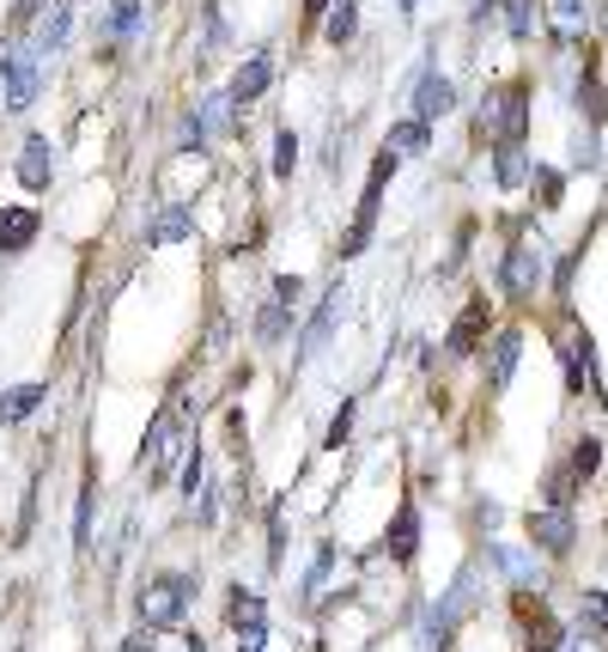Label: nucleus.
Here are the masks:
<instances>
[{
  "mask_svg": "<svg viewBox=\"0 0 608 652\" xmlns=\"http://www.w3.org/2000/svg\"><path fill=\"white\" fill-rule=\"evenodd\" d=\"M523 128H530V86L523 79H505L481 98V135L493 147H523Z\"/></svg>",
  "mask_w": 608,
  "mask_h": 652,
  "instance_id": "1",
  "label": "nucleus"
},
{
  "mask_svg": "<svg viewBox=\"0 0 608 652\" xmlns=\"http://www.w3.org/2000/svg\"><path fill=\"white\" fill-rule=\"evenodd\" d=\"M189 598H195V579L189 574H159L140 586V622L147 628H177L182 610H189Z\"/></svg>",
  "mask_w": 608,
  "mask_h": 652,
  "instance_id": "2",
  "label": "nucleus"
},
{
  "mask_svg": "<svg viewBox=\"0 0 608 652\" xmlns=\"http://www.w3.org/2000/svg\"><path fill=\"white\" fill-rule=\"evenodd\" d=\"M530 543L542 549V555H572V543H578L572 506H535L530 513Z\"/></svg>",
  "mask_w": 608,
  "mask_h": 652,
  "instance_id": "3",
  "label": "nucleus"
},
{
  "mask_svg": "<svg viewBox=\"0 0 608 652\" xmlns=\"http://www.w3.org/2000/svg\"><path fill=\"white\" fill-rule=\"evenodd\" d=\"M499 287L511 299H535V287H542V250H535V244H511V250H505Z\"/></svg>",
  "mask_w": 608,
  "mask_h": 652,
  "instance_id": "4",
  "label": "nucleus"
},
{
  "mask_svg": "<svg viewBox=\"0 0 608 652\" xmlns=\"http://www.w3.org/2000/svg\"><path fill=\"white\" fill-rule=\"evenodd\" d=\"M341 305H347V293H341V287H329V293H322V305H317V317H311V329L299 336V360H292V366H304V360L322 354V342H329L334 324H341Z\"/></svg>",
  "mask_w": 608,
  "mask_h": 652,
  "instance_id": "5",
  "label": "nucleus"
},
{
  "mask_svg": "<svg viewBox=\"0 0 608 652\" xmlns=\"http://www.w3.org/2000/svg\"><path fill=\"white\" fill-rule=\"evenodd\" d=\"M0 79H7V110H30V98H37V55L30 49H7Z\"/></svg>",
  "mask_w": 608,
  "mask_h": 652,
  "instance_id": "6",
  "label": "nucleus"
},
{
  "mask_svg": "<svg viewBox=\"0 0 608 652\" xmlns=\"http://www.w3.org/2000/svg\"><path fill=\"white\" fill-rule=\"evenodd\" d=\"M481 336H486V299H469V305H463V317L451 324V336H444V354H451V360H469L474 348H481Z\"/></svg>",
  "mask_w": 608,
  "mask_h": 652,
  "instance_id": "7",
  "label": "nucleus"
},
{
  "mask_svg": "<svg viewBox=\"0 0 608 652\" xmlns=\"http://www.w3.org/2000/svg\"><path fill=\"white\" fill-rule=\"evenodd\" d=\"M560 360H566V390H572V397L596 390V348H591L584 329H572V342L560 348Z\"/></svg>",
  "mask_w": 608,
  "mask_h": 652,
  "instance_id": "8",
  "label": "nucleus"
},
{
  "mask_svg": "<svg viewBox=\"0 0 608 652\" xmlns=\"http://www.w3.org/2000/svg\"><path fill=\"white\" fill-rule=\"evenodd\" d=\"M451 635H456V610L444 604V598H432V604L420 610V628H414V647H420V652H451Z\"/></svg>",
  "mask_w": 608,
  "mask_h": 652,
  "instance_id": "9",
  "label": "nucleus"
},
{
  "mask_svg": "<svg viewBox=\"0 0 608 652\" xmlns=\"http://www.w3.org/2000/svg\"><path fill=\"white\" fill-rule=\"evenodd\" d=\"M451 110H456V86H451V79L426 74L420 86H414V116H420V123H439V116H451Z\"/></svg>",
  "mask_w": 608,
  "mask_h": 652,
  "instance_id": "10",
  "label": "nucleus"
},
{
  "mask_svg": "<svg viewBox=\"0 0 608 652\" xmlns=\"http://www.w3.org/2000/svg\"><path fill=\"white\" fill-rule=\"evenodd\" d=\"M49 177H55V147H49L43 135H30L25 153H18V184H25V189H49Z\"/></svg>",
  "mask_w": 608,
  "mask_h": 652,
  "instance_id": "11",
  "label": "nucleus"
},
{
  "mask_svg": "<svg viewBox=\"0 0 608 652\" xmlns=\"http://www.w3.org/2000/svg\"><path fill=\"white\" fill-rule=\"evenodd\" d=\"M517 354H523V336H517V329H499V336H493V354H486V390H505V385H511Z\"/></svg>",
  "mask_w": 608,
  "mask_h": 652,
  "instance_id": "12",
  "label": "nucleus"
},
{
  "mask_svg": "<svg viewBox=\"0 0 608 652\" xmlns=\"http://www.w3.org/2000/svg\"><path fill=\"white\" fill-rule=\"evenodd\" d=\"M383 555H390V561H414V555H420V513H414V506H402V513L390 518V530H383Z\"/></svg>",
  "mask_w": 608,
  "mask_h": 652,
  "instance_id": "13",
  "label": "nucleus"
},
{
  "mask_svg": "<svg viewBox=\"0 0 608 652\" xmlns=\"http://www.w3.org/2000/svg\"><path fill=\"white\" fill-rule=\"evenodd\" d=\"M268 86H274V62L268 55H250V62L238 67V79H231V98H238V110H243V104H256Z\"/></svg>",
  "mask_w": 608,
  "mask_h": 652,
  "instance_id": "14",
  "label": "nucleus"
},
{
  "mask_svg": "<svg viewBox=\"0 0 608 652\" xmlns=\"http://www.w3.org/2000/svg\"><path fill=\"white\" fill-rule=\"evenodd\" d=\"M37 226H43L37 208H0V250H25L37 238Z\"/></svg>",
  "mask_w": 608,
  "mask_h": 652,
  "instance_id": "15",
  "label": "nucleus"
},
{
  "mask_svg": "<svg viewBox=\"0 0 608 652\" xmlns=\"http://www.w3.org/2000/svg\"><path fill=\"white\" fill-rule=\"evenodd\" d=\"M486 561H493L499 574H511V579H517V591L542 586V567H535V561L523 555V549H505V543H493V549H486Z\"/></svg>",
  "mask_w": 608,
  "mask_h": 652,
  "instance_id": "16",
  "label": "nucleus"
},
{
  "mask_svg": "<svg viewBox=\"0 0 608 652\" xmlns=\"http://www.w3.org/2000/svg\"><path fill=\"white\" fill-rule=\"evenodd\" d=\"M226 622L238 628V635H243V628H268V610H262V598H256V591L231 586V591H226Z\"/></svg>",
  "mask_w": 608,
  "mask_h": 652,
  "instance_id": "17",
  "label": "nucleus"
},
{
  "mask_svg": "<svg viewBox=\"0 0 608 652\" xmlns=\"http://www.w3.org/2000/svg\"><path fill=\"white\" fill-rule=\"evenodd\" d=\"M378 189H365V202H359V214H353V233L341 238V256H359L365 244H371V233H378Z\"/></svg>",
  "mask_w": 608,
  "mask_h": 652,
  "instance_id": "18",
  "label": "nucleus"
},
{
  "mask_svg": "<svg viewBox=\"0 0 608 652\" xmlns=\"http://www.w3.org/2000/svg\"><path fill=\"white\" fill-rule=\"evenodd\" d=\"M596 469H603V439L596 434H584V439H572V457H566V481H591Z\"/></svg>",
  "mask_w": 608,
  "mask_h": 652,
  "instance_id": "19",
  "label": "nucleus"
},
{
  "mask_svg": "<svg viewBox=\"0 0 608 652\" xmlns=\"http://www.w3.org/2000/svg\"><path fill=\"white\" fill-rule=\"evenodd\" d=\"M444 604L456 610V622H463V616H474V604H481V561H469V567L456 574V586L444 591Z\"/></svg>",
  "mask_w": 608,
  "mask_h": 652,
  "instance_id": "20",
  "label": "nucleus"
},
{
  "mask_svg": "<svg viewBox=\"0 0 608 652\" xmlns=\"http://www.w3.org/2000/svg\"><path fill=\"white\" fill-rule=\"evenodd\" d=\"M67 32H74L67 0H55V7H43V13H37V49H61V43H67Z\"/></svg>",
  "mask_w": 608,
  "mask_h": 652,
  "instance_id": "21",
  "label": "nucleus"
},
{
  "mask_svg": "<svg viewBox=\"0 0 608 652\" xmlns=\"http://www.w3.org/2000/svg\"><path fill=\"white\" fill-rule=\"evenodd\" d=\"M322 37H329L334 49L353 43V37H359V0H341V7H329V18H322Z\"/></svg>",
  "mask_w": 608,
  "mask_h": 652,
  "instance_id": "22",
  "label": "nucleus"
},
{
  "mask_svg": "<svg viewBox=\"0 0 608 652\" xmlns=\"http://www.w3.org/2000/svg\"><path fill=\"white\" fill-rule=\"evenodd\" d=\"M390 153H426L432 147V123H420V116H408V123H395L390 140H383Z\"/></svg>",
  "mask_w": 608,
  "mask_h": 652,
  "instance_id": "23",
  "label": "nucleus"
},
{
  "mask_svg": "<svg viewBox=\"0 0 608 652\" xmlns=\"http://www.w3.org/2000/svg\"><path fill=\"white\" fill-rule=\"evenodd\" d=\"M554 25H560L566 43H578L591 32V0H554Z\"/></svg>",
  "mask_w": 608,
  "mask_h": 652,
  "instance_id": "24",
  "label": "nucleus"
},
{
  "mask_svg": "<svg viewBox=\"0 0 608 652\" xmlns=\"http://www.w3.org/2000/svg\"><path fill=\"white\" fill-rule=\"evenodd\" d=\"M195 233V220L182 214V208H165V214L152 220V233H147V244H177V238H189Z\"/></svg>",
  "mask_w": 608,
  "mask_h": 652,
  "instance_id": "25",
  "label": "nucleus"
},
{
  "mask_svg": "<svg viewBox=\"0 0 608 652\" xmlns=\"http://www.w3.org/2000/svg\"><path fill=\"white\" fill-rule=\"evenodd\" d=\"M37 403H43V385H13V390H0V421H25Z\"/></svg>",
  "mask_w": 608,
  "mask_h": 652,
  "instance_id": "26",
  "label": "nucleus"
},
{
  "mask_svg": "<svg viewBox=\"0 0 608 652\" xmlns=\"http://www.w3.org/2000/svg\"><path fill=\"white\" fill-rule=\"evenodd\" d=\"M578 628L584 635H608V591H584L578 598Z\"/></svg>",
  "mask_w": 608,
  "mask_h": 652,
  "instance_id": "27",
  "label": "nucleus"
},
{
  "mask_svg": "<svg viewBox=\"0 0 608 652\" xmlns=\"http://www.w3.org/2000/svg\"><path fill=\"white\" fill-rule=\"evenodd\" d=\"M499 189H517V184H530V153L523 147H499Z\"/></svg>",
  "mask_w": 608,
  "mask_h": 652,
  "instance_id": "28",
  "label": "nucleus"
},
{
  "mask_svg": "<svg viewBox=\"0 0 608 652\" xmlns=\"http://www.w3.org/2000/svg\"><path fill=\"white\" fill-rule=\"evenodd\" d=\"M104 32L116 37V43H122V37H135V32H140V0H116V7H110V25H104Z\"/></svg>",
  "mask_w": 608,
  "mask_h": 652,
  "instance_id": "29",
  "label": "nucleus"
},
{
  "mask_svg": "<svg viewBox=\"0 0 608 652\" xmlns=\"http://www.w3.org/2000/svg\"><path fill=\"white\" fill-rule=\"evenodd\" d=\"M231 110H238V98H231V92H213L207 104H201V128H207V135H213V128H231Z\"/></svg>",
  "mask_w": 608,
  "mask_h": 652,
  "instance_id": "30",
  "label": "nucleus"
},
{
  "mask_svg": "<svg viewBox=\"0 0 608 652\" xmlns=\"http://www.w3.org/2000/svg\"><path fill=\"white\" fill-rule=\"evenodd\" d=\"M287 324H292V311L280 305V299H274V305H262V317H256V336H262V342H280V336H287Z\"/></svg>",
  "mask_w": 608,
  "mask_h": 652,
  "instance_id": "31",
  "label": "nucleus"
},
{
  "mask_svg": "<svg viewBox=\"0 0 608 652\" xmlns=\"http://www.w3.org/2000/svg\"><path fill=\"white\" fill-rule=\"evenodd\" d=\"M91 506H98V488H79V506H74V543L79 549H91Z\"/></svg>",
  "mask_w": 608,
  "mask_h": 652,
  "instance_id": "32",
  "label": "nucleus"
},
{
  "mask_svg": "<svg viewBox=\"0 0 608 652\" xmlns=\"http://www.w3.org/2000/svg\"><path fill=\"white\" fill-rule=\"evenodd\" d=\"M578 110H584V123H603V92H596L591 67H584V79H578Z\"/></svg>",
  "mask_w": 608,
  "mask_h": 652,
  "instance_id": "33",
  "label": "nucleus"
},
{
  "mask_svg": "<svg viewBox=\"0 0 608 652\" xmlns=\"http://www.w3.org/2000/svg\"><path fill=\"white\" fill-rule=\"evenodd\" d=\"M292 165H299V140L280 128V135H274V177H292Z\"/></svg>",
  "mask_w": 608,
  "mask_h": 652,
  "instance_id": "34",
  "label": "nucleus"
},
{
  "mask_svg": "<svg viewBox=\"0 0 608 652\" xmlns=\"http://www.w3.org/2000/svg\"><path fill=\"white\" fill-rule=\"evenodd\" d=\"M535 196H542V208H560V196H566L560 172H547V165H535Z\"/></svg>",
  "mask_w": 608,
  "mask_h": 652,
  "instance_id": "35",
  "label": "nucleus"
},
{
  "mask_svg": "<svg viewBox=\"0 0 608 652\" xmlns=\"http://www.w3.org/2000/svg\"><path fill=\"white\" fill-rule=\"evenodd\" d=\"M505 32H511L517 43H530V32H535V0H517V7H511V25H505Z\"/></svg>",
  "mask_w": 608,
  "mask_h": 652,
  "instance_id": "36",
  "label": "nucleus"
},
{
  "mask_svg": "<svg viewBox=\"0 0 608 652\" xmlns=\"http://www.w3.org/2000/svg\"><path fill=\"white\" fill-rule=\"evenodd\" d=\"M353 409H359V403H341V415L329 421V434H322V439H329V451L347 446V434H353Z\"/></svg>",
  "mask_w": 608,
  "mask_h": 652,
  "instance_id": "37",
  "label": "nucleus"
},
{
  "mask_svg": "<svg viewBox=\"0 0 608 652\" xmlns=\"http://www.w3.org/2000/svg\"><path fill=\"white\" fill-rule=\"evenodd\" d=\"M238 652H268V628H243V635H238Z\"/></svg>",
  "mask_w": 608,
  "mask_h": 652,
  "instance_id": "38",
  "label": "nucleus"
},
{
  "mask_svg": "<svg viewBox=\"0 0 608 652\" xmlns=\"http://www.w3.org/2000/svg\"><path fill=\"white\" fill-rule=\"evenodd\" d=\"M195 481H201V451H189V464H182V494H195Z\"/></svg>",
  "mask_w": 608,
  "mask_h": 652,
  "instance_id": "39",
  "label": "nucleus"
},
{
  "mask_svg": "<svg viewBox=\"0 0 608 652\" xmlns=\"http://www.w3.org/2000/svg\"><path fill=\"white\" fill-rule=\"evenodd\" d=\"M274 299H280V305H292V299H299V275H280V280H274Z\"/></svg>",
  "mask_w": 608,
  "mask_h": 652,
  "instance_id": "40",
  "label": "nucleus"
},
{
  "mask_svg": "<svg viewBox=\"0 0 608 652\" xmlns=\"http://www.w3.org/2000/svg\"><path fill=\"white\" fill-rule=\"evenodd\" d=\"M499 506H493V500H481V513H474V525H481V530H499Z\"/></svg>",
  "mask_w": 608,
  "mask_h": 652,
  "instance_id": "41",
  "label": "nucleus"
},
{
  "mask_svg": "<svg viewBox=\"0 0 608 652\" xmlns=\"http://www.w3.org/2000/svg\"><path fill=\"white\" fill-rule=\"evenodd\" d=\"M304 18H329V0H304Z\"/></svg>",
  "mask_w": 608,
  "mask_h": 652,
  "instance_id": "42",
  "label": "nucleus"
},
{
  "mask_svg": "<svg viewBox=\"0 0 608 652\" xmlns=\"http://www.w3.org/2000/svg\"><path fill=\"white\" fill-rule=\"evenodd\" d=\"M395 7H402V13H414V0H395Z\"/></svg>",
  "mask_w": 608,
  "mask_h": 652,
  "instance_id": "43",
  "label": "nucleus"
},
{
  "mask_svg": "<svg viewBox=\"0 0 608 652\" xmlns=\"http://www.w3.org/2000/svg\"><path fill=\"white\" fill-rule=\"evenodd\" d=\"M189 652H207V647H201V640H189Z\"/></svg>",
  "mask_w": 608,
  "mask_h": 652,
  "instance_id": "44",
  "label": "nucleus"
}]
</instances>
